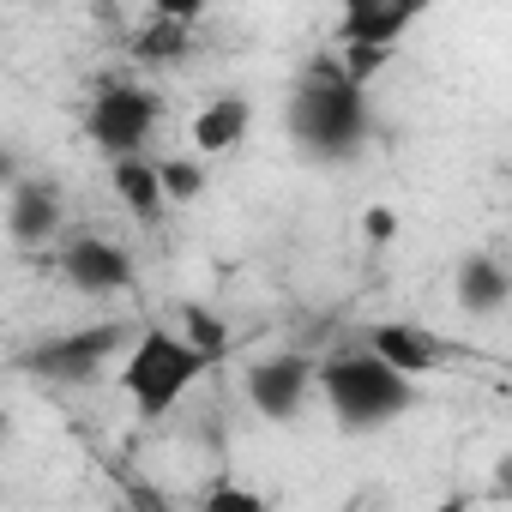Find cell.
Segmentation results:
<instances>
[{
	"label": "cell",
	"mask_w": 512,
	"mask_h": 512,
	"mask_svg": "<svg viewBox=\"0 0 512 512\" xmlns=\"http://www.w3.org/2000/svg\"><path fill=\"white\" fill-rule=\"evenodd\" d=\"M217 362L211 356H199L181 332H169V326H145L139 338H133V350H127V362H121V392H127V404L145 416V422H163L205 374H211Z\"/></svg>",
	"instance_id": "1"
},
{
	"label": "cell",
	"mask_w": 512,
	"mask_h": 512,
	"mask_svg": "<svg viewBox=\"0 0 512 512\" xmlns=\"http://www.w3.org/2000/svg\"><path fill=\"white\" fill-rule=\"evenodd\" d=\"M290 133H296V145H308L320 157H350L368 139V97L356 85H344L338 61L308 67V79L290 97Z\"/></svg>",
	"instance_id": "2"
},
{
	"label": "cell",
	"mask_w": 512,
	"mask_h": 512,
	"mask_svg": "<svg viewBox=\"0 0 512 512\" xmlns=\"http://www.w3.org/2000/svg\"><path fill=\"white\" fill-rule=\"evenodd\" d=\"M314 386H320V398L332 404V416H338L344 428H356V434L386 428V422H398V416L416 404V386H410L404 374H392L386 362H374L368 350L320 362V368H314Z\"/></svg>",
	"instance_id": "3"
},
{
	"label": "cell",
	"mask_w": 512,
	"mask_h": 512,
	"mask_svg": "<svg viewBox=\"0 0 512 512\" xmlns=\"http://www.w3.org/2000/svg\"><path fill=\"white\" fill-rule=\"evenodd\" d=\"M157 115H163L157 91H145V85H103L91 97V109H85V133H91V145L103 157L121 163V157H145V145L157 133Z\"/></svg>",
	"instance_id": "4"
},
{
	"label": "cell",
	"mask_w": 512,
	"mask_h": 512,
	"mask_svg": "<svg viewBox=\"0 0 512 512\" xmlns=\"http://www.w3.org/2000/svg\"><path fill=\"white\" fill-rule=\"evenodd\" d=\"M121 338H127L121 326L61 332V338H49V344L25 350V374H37V380H49V386H79V380H91V374L115 356V344H121Z\"/></svg>",
	"instance_id": "5"
},
{
	"label": "cell",
	"mask_w": 512,
	"mask_h": 512,
	"mask_svg": "<svg viewBox=\"0 0 512 512\" xmlns=\"http://www.w3.org/2000/svg\"><path fill=\"white\" fill-rule=\"evenodd\" d=\"M308 392H314V362L302 350L266 356V362L247 368V404L260 410L266 422H296L302 404H308Z\"/></svg>",
	"instance_id": "6"
},
{
	"label": "cell",
	"mask_w": 512,
	"mask_h": 512,
	"mask_svg": "<svg viewBox=\"0 0 512 512\" xmlns=\"http://www.w3.org/2000/svg\"><path fill=\"white\" fill-rule=\"evenodd\" d=\"M368 356H374V362H386L392 374H404V380L416 386L422 374H434V368L446 362V344H440V332H428V326L374 320V326H368Z\"/></svg>",
	"instance_id": "7"
},
{
	"label": "cell",
	"mask_w": 512,
	"mask_h": 512,
	"mask_svg": "<svg viewBox=\"0 0 512 512\" xmlns=\"http://www.w3.org/2000/svg\"><path fill=\"white\" fill-rule=\"evenodd\" d=\"M61 272L73 290L85 296H115L133 284V260H127V247H115L109 235H73L67 253H61Z\"/></svg>",
	"instance_id": "8"
},
{
	"label": "cell",
	"mask_w": 512,
	"mask_h": 512,
	"mask_svg": "<svg viewBox=\"0 0 512 512\" xmlns=\"http://www.w3.org/2000/svg\"><path fill=\"white\" fill-rule=\"evenodd\" d=\"M416 0H350V7L338 13V37H344V49H386L392 55V43L416 25Z\"/></svg>",
	"instance_id": "9"
},
{
	"label": "cell",
	"mask_w": 512,
	"mask_h": 512,
	"mask_svg": "<svg viewBox=\"0 0 512 512\" xmlns=\"http://www.w3.org/2000/svg\"><path fill=\"white\" fill-rule=\"evenodd\" d=\"M61 229V187L55 181H19L7 199V235L19 247H37Z\"/></svg>",
	"instance_id": "10"
},
{
	"label": "cell",
	"mask_w": 512,
	"mask_h": 512,
	"mask_svg": "<svg viewBox=\"0 0 512 512\" xmlns=\"http://www.w3.org/2000/svg\"><path fill=\"white\" fill-rule=\"evenodd\" d=\"M247 127H253V103H247L241 91H223V97H211V103L193 115V145H199L205 157H223V151H235V145L247 139Z\"/></svg>",
	"instance_id": "11"
},
{
	"label": "cell",
	"mask_w": 512,
	"mask_h": 512,
	"mask_svg": "<svg viewBox=\"0 0 512 512\" xmlns=\"http://www.w3.org/2000/svg\"><path fill=\"white\" fill-rule=\"evenodd\" d=\"M506 290H512V278H506V266L494 260V253H470V260L458 266V308L464 314H500Z\"/></svg>",
	"instance_id": "12"
},
{
	"label": "cell",
	"mask_w": 512,
	"mask_h": 512,
	"mask_svg": "<svg viewBox=\"0 0 512 512\" xmlns=\"http://www.w3.org/2000/svg\"><path fill=\"white\" fill-rule=\"evenodd\" d=\"M115 193H121V205L139 223H157L163 217V187H157V163L151 157H121L115 163Z\"/></svg>",
	"instance_id": "13"
},
{
	"label": "cell",
	"mask_w": 512,
	"mask_h": 512,
	"mask_svg": "<svg viewBox=\"0 0 512 512\" xmlns=\"http://www.w3.org/2000/svg\"><path fill=\"white\" fill-rule=\"evenodd\" d=\"M175 332H181L199 356H211V362H223V350H229V326H223L211 308H199V302H181V308H175Z\"/></svg>",
	"instance_id": "14"
},
{
	"label": "cell",
	"mask_w": 512,
	"mask_h": 512,
	"mask_svg": "<svg viewBox=\"0 0 512 512\" xmlns=\"http://www.w3.org/2000/svg\"><path fill=\"white\" fill-rule=\"evenodd\" d=\"M133 61H145V67H169V61H181L187 55V25H169V19H157L151 13V25L133 37V49H127Z\"/></svg>",
	"instance_id": "15"
},
{
	"label": "cell",
	"mask_w": 512,
	"mask_h": 512,
	"mask_svg": "<svg viewBox=\"0 0 512 512\" xmlns=\"http://www.w3.org/2000/svg\"><path fill=\"white\" fill-rule=\"evenodd\" d=\"M157 187H163V205H193L205 193V163L199 157H163L157 163Z\"/></svg>",
	"instance_id": "16"
},
{
	"label": "cell",
	"mask_w": 512,
	"mask_h": 512,
	"mask_svg": "<svg viewBox=\"0 0 512 512\" xmlns=\"http://www.w3.org/2000/svg\"><path fill=\"white\" fill-rule=\"evenodd\" d=\"M199 512H266V500L253 494V488H235V482H217L211 494H205V506Z\"/></svg>",
	"instance_id": "17"
},
{
	"label": "cell",
	"mask_w": 512,
	"mask_h": 512,
	"mask_svg": "<svg viewBox=\"0 0 512 512\" xmlns=\"http://www.w3.org/2000/svg\"><path fill=\"white\" fill-rule=\"evenodd\" d=\"M362 229H368V235H374V241H392V235H398V217H392V211H386V205H374V211H368V217H362Z\"/></svg>",
	"instance_id": "18"
},
{
	"label": "cell",
	"mask_w": 512,
	"mask_h": 512,
	"mask_svg": "<svg viewBox=\"0 0 512 512\" xmlns=\"http://www.w3.org/2000/svg\"><path fill=\"white\" fill-rule=\"evenodd\" d=\"M0 187H7V193L19 187V157H13L7 145H0Z\"/></svg>",
	"instance_id": "19"
},
{
	"label": "cell",
	"mask_w": 512,
	"mask_h": 512,
	"mask_svg": "<svg viewBox=\"0 0 512 512\" xmlns=\"http://www.w3.org/2000/svg\"><path fill=\"white\" fill-rule=\"evenodd\" d=\"M434 512H476V500H470V494H446Z\"/></svg>",
	"instance_id": "20"
},
{
	"label": "cell",
	"mask_w": 512,
	"mask_h": 512,
	"mask_svg": "<svg viewBox=\"0 0 512 512\" xmlns=\"http://www.w3.org/2000/svg\"><path fill=\"white\" fill-rule=\"evenodd\" d=\"M0 440H7V410H0Z\"/></svg>",
	"instance_id": "21"
}]
</instances>
